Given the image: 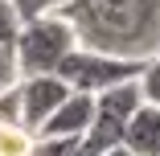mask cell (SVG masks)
<instances>
[{"label": "cell", "mask_w": 160, "mask_h": 156, "mask_svg": "<svg viewBox=\"0 0 160 156\" xmlns=\"http://www.w3.org/2000/svg\"><path fill=\"white\" fill-rule=\"evenodd\" d=\"M94 119V99L90 95H78V90H70V99L62 103L45 123H41V140H82L86 128Z\"/></svg>", "instance_id": "5"}, {"label": "cell", "mask_w": 160, "mask_h": 156, "mask_svg": "<svg viewBox=\"0 0 160 156\" xmlns=\"http://www.w3.org/2000/svg\"><path fill=\"white\" fill-rule=\"evenodd\" d=\"M37 132L25 128L21 119H0V156H33Z\"/></svg>", "instance_id": "7"}, {"label": "cell", "mask_w": 160, "mask_h": 156, "mask_svg": "<svg viewBox=\"0 0 160 156\" xmlns=\"http://www.w3.org/2000/svg\"><path fill=\"white\" fill-rule=\"evenodd\" d=\"M21 82V70H17V53L12 45H0V95H8V90Z\"/></svg>", "instance_id": "11"}, {"label": "cell", "mask_w": 160, "mask_h": 156, "mask_svg": "<svg viewBox=\"0 0 160 156\" xmlns=\"http://www.w3.org/2000/svg\"><path fill=\"white\" fill-rule=\"evenodd\" d=\"M78 45L74 29L66 17H37V21H25L21 33L12 41L17 53V70L21 78H33V74H58V66L66 62V53Z\"/></svg>", "instance_id": "2"}, {"label": "cell", "mask_w": 160, "mask_h": 156, "mask_svg": "<svg viewBox=\"0 0 160 156\" xmlns=\"http://www.w3.org/2000/svg\"><path fill=\"white\" fill-rule=\"evenodd\" d=\"M140 95H144V107L160 111V53L152 62H144V70H140Z\"/></svg>", "instance_id": "9"}, {"label": "cell", "mask_w": 160, "mask_h": 156, "mask_svg": "<svg viewBox=\"0 0 160 156\" xmlns=\"http://www.w3.org/2000/svg\"><path fill=\"white\" fill-rule=\"evenodd\" d=\"M70 99V86L62 82L58 74H33V78H21L17 82V111L25 128L41 132V123Z\"/></svg>", "instance_id": "4"}, {"label": "cell", "mask_w": 160, "mask_h": 156, "mask_svg": "<svg viewBox=\"0 0 160 156\" xmlns=\"http://www.w3.org/2000/svg\"><path fill=\"white\" fill-rule=\"evenodd\" d=\"M33 156H94L82 140H41L37 136V152Z\"/></svg>", "instance_id": "10"}, {"label": "cell", "mask_w": 160, "mask_h": 156, "mask_svg": "<svg viewBox=\"0 0 160 156\" xmlns=\"http://www.w3.org/2000/svg\"><path fill=\"white\" fill-rule=\"evenodd\" d=\"M66 4H70V0H12L21 25H25V21H37V17H62Z\"/></svg>", "instance_id": "8"}, {"label": "cell", "mask_w": 160, "mask_h": 156, "mask_svg": "<svg viewBox=\"0 0 160 156\" xmlns=\"http://www.w3.org/2000/svg\"><path fill=\"white\" fill-rule=\"evenodd\" d=\"M123 148H132L136 156H160V111L140 107L123 128Z\"/></svg>", "instance_id": "6"}, {"label": "cell", "mask_w": 160, "mask_h": 156, "mask_svg": "<svg viewBox=\"0 0 160 156\" xmlns=\"http://www.w3.org/2000/svg\"><path fill=\"white\" fill-rule=\"evenodd\" d=\"M103 156H136V152H132V148H123V144H119V148H111V152H103Z\"/></svg>", "instance_id": "13"}, {"label": "cell", "mask_w": 160, "mask_h": 156, "mask_svg": "<svg viewBox=\"0 0 160 156\" xmlns=\"http://www.w3.org/2000/svg\"><path fill=\"white\" fill-rule=\"evenodd\" d=\"M21 33V17L12 8V0H0V45H12Z\"/></svg>", "instance_id": "12"}, {"label": "cell", "mask_w": 160, "mask_h": 156, "mask_svg": "<svg viewBox=\"0 0 160 156\" xmlns=\"http://www.w3.org/2000/svg\"><path fill=\"white\" fill-rule=\"evenodd\" d=\"M62 17L82 49L127 62H152L160 53V0H70Z\"/></svg>", "instance_id": "1"}, {"label": "cell", "mask_w": 160, "mask_h": 156, "mask_svg": "<svg viewBox=\"0 0 160 156\" xmlns=\"http://www.w3.org/2000/svg\"><path fill=\"white\" fill-rule=\"evenodd\" d=\"M144 62H127V58H111V53H99V49H82L74 45L66 53V62L58 66V78L66 82L78 95H103V90L127 82V78H140Z\"/></svg>", "instance_id": "3"}]
</instances>
